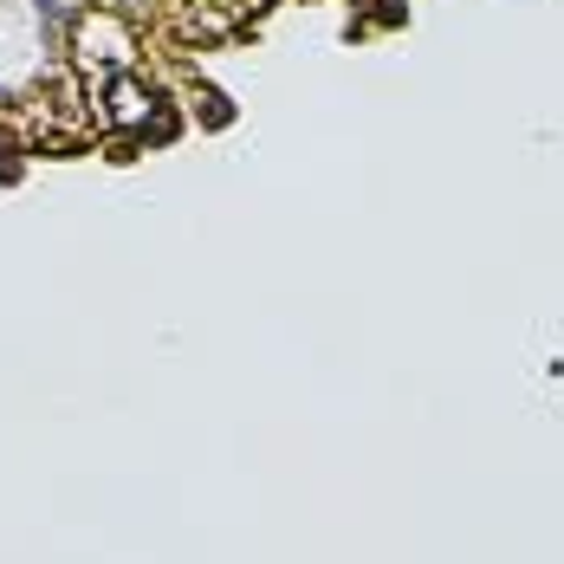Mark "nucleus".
Returning <instances> with one entry per match:
<instances>
[{
  "instance_id": "nucleus-1",
  "label": "nucleus",
  "mask_w": 564,
  "mask_h": 564,
  "mask_svg": "<svg viewBox=\"0 0 564 564\" xmlns=\"http://www.w3.org/2000/svg\"><path fill=\"white\" fill-rule=\"evenodd\" d=\"M78 53H85V65H123V58H130V33L117 26L111 13H105V20L85 13V20H78Z\"/></svg>"
},
{
  "instance_id": "nucleus-2",
  "label": "nucleus",
  "mask_w": 564,
  "mask_h": 564,
  "mask_svg": "<svg viewBox=\"0 0 564 564\" xmlns=\"http://www.w3.org/2000/svg\"><path fill=\"white\" fill-rule=\"evenodd\" d=\"M143 105H156V98H143V91H137V85H117V123H143V117H150V111H143Z\"/></svg>"
},
{
  "instance_id": "nucleus-3",
  "label": "nucleus",
  "mask_w": 564,
  "mask_h": 564,
  "mask_svg": "<svg viewBox=\"0 0 564 564\" xmlns=\"http://www.w3.org/2000/svg\"><path fill=\"white\" fill-rule=\"evenodd\" d=\"M40 13H46V20H72V13H78V0H40Z\"/></svg>"
}]
</instances>
